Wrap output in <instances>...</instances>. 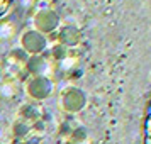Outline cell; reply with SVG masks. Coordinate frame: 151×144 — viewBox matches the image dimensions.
Returning a JSON list of instances; mask_svg holds the SVG:
<instances>
[{
  "mask_svg": "<svg viewBox=\"0 0 151 144\" xmlns=\"http://www.w3.org/2000/svg\"><path fill=\"white\" fill-rule=\"evenodd\" d=\"M12 34H14V27L10 26V22L0 24V37H2V39H9Z\"/></svg>",
  "mask_w": 151,
  "mask_h": 144,
  "instance_id": "6da1fadb",
  "label": "cell"
}]
</instances>
